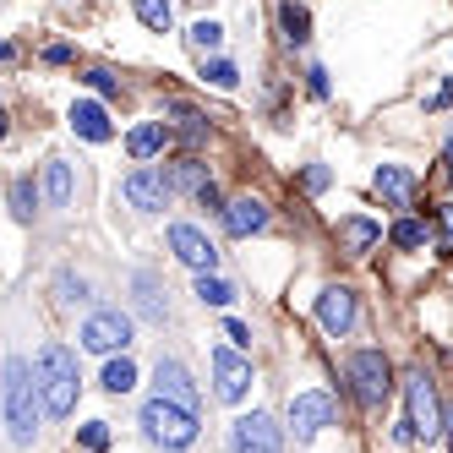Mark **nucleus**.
Returning <instances> with one entry per match:
<instances>
[{"instance_id":"obj_1","label":"nucleus","mask_w":453,"mask_h":453,"mask_svg":"<svg viewBox=\"0 0 453 453\" xmlns=\"http://www.w3.org/2000/svg\"><path fill=\"white\" fill-rule=\"evenodd\" d=\"M34 382H39V404H44V415L66 420V415L77 410V388H82V377H77V355H72L66 344H44V349H39Z\"/></svg>"},{"instance_id":"obj_2","label":"nucleus","mask_w":453,"mask_h":453,"mask_svg":"<svg viewBox=\"0 0 453 453\" xmlns=\"http://www.w3.org/2000/svg\"><path fill=\"white\" fill-rule=\"evenodd\" d=\"M39 382H34V366L22 361V355H12L6 361V432L17 448H27L39 437Z\"/></svg>"},{"instance_id":"obj_3","label":"nucleus","mask_w":453,"mask_h":453,"mask_svg":"<svg viewBox=\"0 0 453 453\" xmlns=\"http://www.w3.org/2000/svg\"><path fill=\"white\" fill-rule=\"evenodd\" d=\"M142 432H148V442L180 453V448L197 442V410H180V404H170V399L153 394V399L142 404Z\"/></svg>"},{"instance_id":"obj_4","label":"nucleus","mask_w":453,"mask_h":453,"mask_svg":"<svg viewBox=\"0 0 453 453\" xmlns=\"http://www.w3.org/2000/svg\"><path fill=\"white\" fill-rule=\"evenodd\" d=\"M404 399H410V437L437 442L442 437V404H437V382L420 372V366L404 377Z\"/></svg>"},{"instance_id":"obj_5","label":"nucleus","mask_w":453,"mask_h":453,"mask_svg":"<svg viewBox=\"0 0 453 453\" xmlns=\"http://www.w3.org/2000/svg\"><path fill=\"white\" fill-rule=\"evenodd\" d=\"M349 382H355V399L361 404H382L394 394V366H388L382 349H355L349 355Z\"/></svg>"},{"instance_id":"obj_6","label":"nucleus","mask_w":453,"mask_h":453,"mask_svg":"<svg viewBox=\"0 0 453 453\" xmlns=\"http://www.w3.org/2000/svg\"><path fill=\"white\" fill-rule=\"evenodd\" d=\"M120 191H126V203L142 208V213H165L170 197H175V186H170V170H165V165H137L132 175L120 180Z\"/></svg>"},{"instance_id":"obj_7","label":"nucleus","mask_w":453,"mask_h":453,"mask_svg":"<svg viewBox=\"0 0 453 453\" xmlns=\"http://www.w3.org/2000/svg\"><path fill=\"white\" fill-rule=\"evenodd\" d=\"M126 344H132V317H126L120 306H104V311H93V317L82 322V349L115 355V349H126Z\"/></svg>"},{"instance_id":"obj_8","label":"nucleus","mask_w":453,"mask_h":453,"mask_svg":"<svg viewBox=\"0 0 453 453\" xmlns=\"http://www.w3.org/2000/svg\"><path fill=\"white\" fill-rule=\"evenodd\" d=\"M279 448H284V432H279V420L263 415V410L241 415L230 426V453H279Z\"/></svg>"},{"instance_id":"obj_9","label":"nucleus","mask_w":453,"mask_h":453,"mask_svg":"<svg viewBox=\"0 0 453 453\" xmlns=\"http://www.w3.org/2000/svg\"><path fill=\"white\" fill-rule=\"evenodd\" d=\"M355 317H361V306H355V289L349 284H328L317 296V328L328 339H344L355 328Z\"/></svg>"},{"instance_id":"obj_10","label":"nucleus","mask_w":453,"mask_h":453,"mask_svg":"<svg viewBox=\"0 0 453 453\" xmlns=\"http://www.w3.org/2000/svg\"><path fill=\"white\" fill-rule=\"evenodd\" d=\"M170 251H175V263H186L191 273H213L219 268V246L197 230V224H170Z\"/></svg>"},{"instance_id":"obj_11","label":"nucleus","mask_w":453,"mask_h":453,"mask_svg":"<svg viewBox=\"0 0 453 453\" xmlns=\"http://www.w3.org/2000/svg\"><path fill=\"white\" fill-rule=\"evenodd\" d=\"M334 420H339V404L328 394H296L289 399V432H296L301 442L317 437V432H328Z\"/></svg>"},{"instance_id":"obj_12","label":"nucleus","mask_w":453,"mask_h":453,"mask_svg":"<svg viewBox=\"0 0 453 453\" xmlns=\"http://www.w3.org/2000/svg\"><path fill=\"white\" fill-rule=\"evenodd\" d=\"M153 388H158V399H170V404H180V410H203L197 382H191V372L175 361V355H158V366H153Z\"/></svg>"},{"instance_id":"obj_13","label":"nucleus","mask_w":453,"mask_h":453,"mask_svg":"<svg viewBox=\"0 0 453 453\" xmlns=\"http://www.w3.org/2000/svg\"><path fill=\"white\" fill-rule=\"evenodd\" d=\"M208 361H213L219 399H224V404H241V399L251 394V361H246V355H235V349H224V344L208 355Z\"/></svg>"},{"instance_id":"obj_14","label":"nucleus","mask_w":453,"mask_h":453,"mask_svg":"<svg viewBox=\"0 0 453 453\" xmlns=\"http://www.w3.org/2000/svg\"><path fill=\"white\" fill-rule=\"evenodd\" d=\"M219 219H224V230H230L235 241H246V235H257V230H268V208L257 203V197H235V203H224V208H219Z\"/></svg>"},{"instance_id":"obj_15","label":"nucleus","mask_w":453,"mask_h":453,"mask_svg":"<svg viewBox=\"0 0 453 453\" xmlns=\"http://www.w3.org/2000/svg\"><path fill=\"white\" fill-rule=\"evenodd\" d=\"M72 132L88 137V142H110V137H115L110 110H104V104H93V99H77V104H72Z\"/></svg>"},{"instance_id":"obj_16","label":"nucleus","mask_w":453,"mask_h":453,"mask_svg":"<svg viewBox=\"0 0 453 453\" xmlns=\"http://www.w3.org/2000/svg\"><path fill=\"white\" fill-rule=\"evenodd\" d=\"M372 186L388 197V208H410V197H415V175L399 170V165H382V170L372 175Z\"/></svg>"},{"instance_id":"obj_17","label":"nucleus","mask_w":453,"mask_h":453,"mask_svg":"<svg viewBox=\"0 0 453 453\" xmlns=\"http://www.w3.org/2000/svg\"><path fill=\"white\" fill-rule=\"evenodd\" d=\"M44 197H50V208H72V165L66 158L44 165Z\"/></svg>"},{"instance_id":"obj_18","label":"nucleus","mask_w":453,"mask_h":453,"mask_svg":"<svg viewBox=\"0 0 453 453\" xmlns=\"http://www.w3.org/2000/svg\"><path fill=\"white\" fill-rule=\"evenodd\" d=\"M339 235H344V246H349L355 257H361V251H372V246L382 241V224H377V219H344Z\"/></svg>"},{"instance_id":"obj_19","label":"nucleus","mask_w":453,"mask_h":453,"mask_svg":"<svg viewBox=\"0 0 453 453\" xmlns=\"http://www.w3.org/2000/svg\"><path fill=\"white\" fill-rule=\"evenodd\" d=\"M132 284H137V311H142L148 322H165V311H170V306H165V296H158V279H153V273L142 268V273H137Z\"/></svg>"},{"instance_id":"obj_20","label":"nucleus","mask_w":453,"mask_h":453,"mask_svg":"<svg viewBox=\"0 0 453 453\" xmlns=\"http://www.w3.org/2000/svg\"><path fill=\"white\" fill-rule=\"evenodd\" d=\"M165 137H170V126L165 120H148V126H137V132L126 137V148H132V158H153L158 148H165Z\"/></svg>"},{"instance_id":"obj_21","label":"nucleus","mask_w":453,"mask_h":453,"mask_svg":"<svg viewBox=\"0 0 453 453\" xmlns=\"http://www.w3.org/2000/svg\"><path fill=\"white\" fill-rule=\"evenodd\" d=\"M279 27H284L289 44H306V39H311V12L296 6V0H284V6H279Z\"/></svg>"},{"instance_id":"obj_22","label":"nucleus","mask_w":453,"mask_h":453,"mask_svg":"<svg viewBox=\"0 0 453 453\" xmlns=\"http://www.w3.org/2000/svg\"><path fill=\"white\" fill-rule=\"evenodd\" d=\"M197 301L203 306H235V284L230 279H219V273H197Z\"/></svg>"},{"instance_id":"obj_23","label":"nucleus","mask_w":453,"mask_h":453,"mask_svg":"<svg viewBox=\"0 0 453 453\" xmlns=\"http://www.w3.org/2000/svg\"><path fill=\"white\" fill-rule=\"evenodd\" d=\"M132 12L142 27H153V34H170V22H175V6L170 0H132Z\"/></svg>"},{"instance_id":"obj_24","label":"nucleus","mask_w":453,"mask_h":453,"mask_svg":"<svg viewBox=\"0 0 453 453\" xmlns=\"http://www.w3.org/2000/svg\"><path fill=\"white\" fill-rule=\"evenodd\" d=\"M99 382L110 388V394H132V388H137V366L126 361V355H120V361L110 355V366H104V377H99Z\"/></svg>"},{"instance_id":"obj_25","label":"nucleus","mask_w":453,"mask_h":453,"mask_svg":"<svg viewBox=\"0 0 453 453\" xmlns=\"http://www.w3.org/2000/svg\"><path fill=\"white\" fill-rule=\"evenodd\" d=\"M186 44H191V50H197V55H213V50L224 44V27L203 17V22H191V34H186Z\"/></svg>"},{"instance_id":"obj_26","label":"nucleus","mask_w":453,"mask_h":453,"mask_svg":"<svg viewBox=\"0 0 453 453\" xmlns=\"http://www.w3.org/2000/svg\"><path fill=\"white\" fill-rule=\"evenodd\" d=\"M77 442L88 453H104L110 448V420H88V426H77Z\"/></svg>"},{"instance_id":"obj_27","label":"nucleus","mask_w":453,"mask_h":453,"mask_svg":"<svg viewBox=\"0 0 453 453\" xmlns=\"http://www.w3.org/2000/svg\"><path fill=\"white\" fill-rule=\"evenodd\" d=\"M34 203H39L34 180H27V175H22V180H12V213H17V219H27V213H34Z\"/></svg>"},{"instance_id":"obj_28","label":"nucleus","mask_w":453,"mask_h":453,"mask_svg":"<svg viewBox=\"0 0 453 453\" xmlns=\"http://www.w3.org/2000/svg\"><path fill=\"white\" fill-rule=\"evenodd\" d=\"M55 296L66 301V306H77V301H88V279H77V273H55Z\"/></svg>"},{"instance_id":"obj_29","label":"nucleus","mask_w":453,"mask_h":453,"mask_svg":"<svg viewBox=\"0 0 453 453\" xmlns=\"http://www.w3.org/2000/svg\"><path fill=\"white\" fill-rule=\"evenodd\" d=\"M203 180H208V170L197 165V158H180V165L170 170V186H191V191H197Z\"/></svg>"},{"instance_id":"obj_30","label":"nucleus","mask_w":453,"mask_h":453,"mask_svg":"<svg viewBox=\"0 0 453 453\" xmlns=\"http://www.w3.org/2000/svg\"><path fill=\"white\" fill-rule=\"evenodd\" d=\"M394 246H404V251H415V246H426V224H415V219L394 224Z\"/></svg>"},{"instance_id":"obj_31","label":"nucleus","mask_w":453,"mask_h":453,"mask_svg":"<svg viewBox=\"0 0 453 453\" xmlns=\"http://www.w3.org/2000/svg\"><path fill=\"white\" fill-rule=\"evenodd\" d=\"M203 82H213V88H235L241 72L230 66V60H208V66H203Z\"/></svg>"},{"instance_id":"obj_32","label":"nucleus","mask_w":453,"mask_h":453,"mask_svg":"<svg viewBox=\"0 0 453 453\" xmlns=\"http://www.w3.org/2000/svg\"><path fill=\"white\" fill-rule=\"evenodd\" d=\"M82 82L93 88V93H104V99H115V93H120V82L104 72V66H93V72H82Z\"/></svg>"},{"instance_id":"obj_33","label":"nucleus","mask_w":453,"mask_h":453,"mask_svg":"<svg viewBox=\"0 0 453 453\" xmlns=\"http://www.w3.org/2000/svg\"><path fill=\"white\" fill-rule=\"evenodd\" d=\"M306 88H311V99H328V93H334V88H328V72H322V66L306 72Z\"/></svg>"},{"instance_id":"obj_34","label":"nucleus","mask_w":453,"mask_h":453,"mask_svg":"<svg viewBox=\"0 0 453 453\" xmlns=\"http://www.w3.org/2000/svg\"><path fill=\"white\" fill-rule=\"evenodd\" d=\"M224 339H230V344H241V349H246V344H251V328H246L241 317H230V322H224Z\"/></svg>"},{"instance_id":"obj_35","label":"nucleus","mask_w":453,"mask_h":453,"mask_svg":"<svg viewBox=\"0 0 453 453\" xmlns=\"http://www.w3.org/2000/svg\"><path fill=\"white\" fill-rule=\"evenodd\" d=\"M322 186H328V170L311 165V170H306V191H322Z\"/></svg>"},{"instance_id":"obj_36","label":"nucleus","mask_w":453,"mask_h":453,"mask_svg":"<svg viewBox=\"0 0 453 453\" xmlns=\"http://www.w3.org/2000/svg\"><path fill=\"white\" fill-rule=\"evenodd\" d=\"M44 60H50V66H66L72 50H66V44H50V50H44Z\"/></svg>"},{"instance_id":"obj_37","label":"nucleus","mask_w":453,"mask_h":453,"mask_svg":"<svg viewBox=\"0 0 453 453\" xmlns=\"http://www.w3.org/2000/svg\"><path fill=\"white\" fill-rule=\"evenodd\" d=\"M442 437H448V448H453V410L442 415Z\"/></svg>"},{"instance_id":"obj_38","label":"nucleus","mask_w":453,"mask_h":453,"mask_svg":"<svg viewBox=\"0 0 453 453\" xmlns=\"http://www.w3.org/2000/svg\"><path fill=\"white\" fill-rule=\"evenodd\" d=\"M0 60H12V44H6V39H0Z\"/></svg>"},{"instance_id":"obj_39","label":"nucleus","mask_w":453,"mask_h":453,"mask_svg":"<svg viewBox=\"0 0 453 453\" xmlns=\"http://www.w3.org/2000/svg\"><path fill=\"white\" fill-rule=\"evenodd\" d=\"M0 137H6V110H0Z\"/></svg>"}]
</instances>
